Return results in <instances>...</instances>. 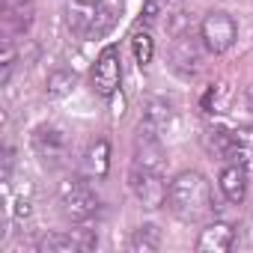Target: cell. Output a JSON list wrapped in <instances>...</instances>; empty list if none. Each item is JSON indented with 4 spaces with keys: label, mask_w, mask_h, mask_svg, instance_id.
Listing matches in <instances>:
<instances>
[{
    "label": "cell",
    "mask_w": 253,
    "mask_h": 253,
    "mask_svg": "<svg viewBox=\"0 0 253 253\" xmlns=\"http://www.w3.org/2000/svg\"><path fill=\"white\" fill-rule=\"evenodd\" d=\"M167 209L185 220V223H200L214 214V194L211 182L200 170H182L170 179L167 188Z\"/></svg>",
    "instance_id": "obj_1"
},
{
    "label": "cell",
    "mask_w": 253,
    "mask_h": 253,
    "mask_svg": "<svg viewBox=\"0 0 253 253\" xmlns=\"http://www.w3.org/2000/svg\"><path fill=\"white\" fill-rule=\"evenodd\" d=\"M66 27L81 42L101 39L113 27V9L107 6V0H69L66 3Z\"/></svg>",
    "instance_id": "obj_2"
},
{
    "label": "cell",
    "mask_w": 253,
    "mask_h": 253,
    "mask_svg": "<svg viewBox=\"0 0 253 253\" xmlns=\"http://www.w3.org/2000/svg\"><path fill=\"white\" fill-rule=\"evenodd\" d=\"M57 200H60L63 217L72 220V223H89L98 214V209H101V197L86 182V176H69V179H63L60 188H57Z\"/></svg>",
    "instance_id": "obj_3"
},
{
    "label": "cell",
    "mask_w": 253,
    "mask_h": 253,
    "mask_svg": "<svg viewBox=\"0 0 253 253\" xmlns=\"http://www.w3.org/2000/svg\"><path fill=\"white\" fill-rule=\"evenodd\" d=\"M197 33H200L206 51L214 54V57H220V54L232 51V45L238 42V21L226 9H211V12L203 15Z\"/></svg>",
    "instance_id": "obj_4"
},
{
    "label": "cell",
    "mask_w": 253,
    "mask_h": 253,
    "mask_svg": "<svg viewBox=\"0 0 253 253\" xmlns=\"http://www.w3.org/2000/svg\"><path fill=\"white\" fill-rule=\"evenodd\" d=\"M128 188H131L134 200L143 209H149V211H158V209L167 206V188H170V182H164L161 170H149V167L131 164V170H128Z\"/></svg>",
    "instance_id": "obj_5"
},
{
    "label": "cell",
    "mask_w": 253,
    "mask_h": 253,
    "mask_svg": "<svg viewBox=\"0 0 253 253\" xmlns=\"http://www.w3.org/2000/svg\"><path fill=\"white\" fill-rule=\"evenodd\" d=\"M89 84H92V92L101 95V98H113L122 86V57H119V48L116 45H104L89 69Z\"/></svg>",
    "instance_id": "obj_6"
},
{
    "label": "cell",
    "mask_w": 253,
    "mask_h": 253,
    "mask_svg": "<svg viewBox=\"0 0 253 253\" xmlns=\"http://www.w3.org/2000/svg\"><path fill=\"white\" fill-rule=\"evenodd\" d=\"M30 140H33L36 155H39L45 164H51V167H60V164L66 161V155H69V137H66V131L57 128V125H51V122L36 125Z\"/></svg>",
    "instance_id": "obj_7"
},
{
    "label": "cell",
    "mask_w": 253,
    "mask_h": 253,
    "mask_svg": "<svg viewBox=\"0 0 253 253\" xmlns=\"http://www.w3.org/2000/svg\"><path fill=\"white\" fill-rule=\"evenodd\" d=\"M232 244H235V226L229 220L214 217L200 229V235L194 241V250L197 253H226Z\"/></svg>",
    "instance_id": "obj_8"
},
{
    "label": "cell",
    "mask_w": 253,
    "mask_h": 253,
    "mask_svg": "<svg viewBox=\"0 0 253 253\" xmlns=\"http://www.w3.org/2000/svg\"><path fill=\"white\" fill-rule=\"evenodd\" d=\"M217 188H220V194H223V200H226V203L241 206V203L247 200L250 170H247V167H241L238 161L223 164V167H220V173H217Z\"/></svg>",
    "instance_id": "obj_9"
},
{
    "label": "cell",
    "mask_w": 253,
    "mask_h": 253,
    "mask_svg": "<svg viewBox=\"0 0 253 253\" xmlns=\"http://www.w3.org/2000/svg\"><path fill=\"white\" fill-rule=\"evenodd\" d=\"M200 48H206L203 39H200V33H197V39H194V36H179V39H176L173 54H170V63H173V69H176L182 78H191V75L200 72V66H203Z\"/></svg>",
    "instance_id": "obj_10"
},
{
    "label": "cell",
    "mask_w": 253,
    "mask_h": 253,
    "mask_svg": "<svg viewBox=\"0 0 253 253\" xmlns=\"http://www.w3.org/2000/svg\"><path fill=\"white\" fill-rule=\"evenodd\" d=\"M36 6L33 0H3V33L12 42V36H24L33 24Z\"/></svg>",
    "instance_id": "obj_11"
},
{
    "label": "cell",
    "mask_w": 253,
    "mask_h": 253,
    "mask_svg": "<svg viewBox=\"0 0 253 253\" xmlns=\"http://www.w3.org/2000/svg\"><path fill=\"white\" fill-rule=\"evenodd\" d=\"M84 173L89 179H104L110 173V143L107 137H98L84 152Z\"/></svg>",
    "instance_id": "obj_12"
},
{
    "label": "cell",
    "mask_w": 253,
    "mask_h": 253,
    "mask_svg": "<svg viewBox=\"0 0 253 253\" xmlns=\"http://www.w3.org/2000/svg\"><path fill=\"white\" fill-rule=\"evenodd\" d=\"M173 119V107L170 101L164 98H152L146 107H143V116H140V128L143 131H152V134H164L167 125Z\"/></svg>",
    "instance_id": "obj_13"
},
{
    "label": "cell",
    "mask_w": 253,
    "mask_h": 253,
    "mask_svg": "<svg viewBox=\"0 0 253 253\" xmlns=\"http://www.w3.org/2000/svg\"><path fill=\"white\" fill-rule=\"evenodd\" d=\"M229 158L253 173V125H238V128H232Z\"/></svg>",
    "instance_id": "obj_14"
},
{
    "label": "cell",
    "mask_w": 253,
    "mask_h": 253,
    "mask_svg": "<svg viewBox=\"0 0 253 253\" xmlns=\"http://www.w3.org/2000/svg\"><path fill=\"white\" fill-rule=\"evenodd\" d=\"M128 250L131 253H155V250H161V229H158V223H140L128 235Z\"/></svg>",
    "instance_id": "obj_15"
},
{
    "label": "cell",
    "mask_w": 253,
    "mask_h": 253,
    "mask_svg": "<svg viewBox=\"0 0 253 253\" xmlns=\"http://www.w3.org/2000/svg\"><path fill=\"white\" fill-rule=\"evenodd\" d=\"M81 250V241L72 232H45L36 241V253H75Z\"/></svg>",
    "instance_id": "obj_16"
},
{
    "label": "cell",
    "mask_w": 253,
    "mask_h": 253,
    "mask_svg": "<svg viewBox=\"0 0 253 253\" xmlns=\"http://www.w3.org/2000/svg\"><path fill=\"white\" fill-rule=\"evenodd\" d=\"M78 86V75L72 69H54L45 81V95L48 98H66Z\"/></svg>",
    "instance_id": "obj_17"
},
{
    "label": "cell",
    "mask_w": 253,
    "mask_h": 253,
    "mask_svg": "<svg viewBox=\"0 0 253 253\" xmlns=\"http://www.w3.org/2000/svg\"><path fill=\"white\" fill-rule=\"evenodd\" d=\"M131 54H134V63L140 69H146L155 57V39L149 30H134L131 33Z\"/></svg>",
    "instance_id": "obj_18"
},
{
    "label": "cell",
    "mask_w": 253,
    "mask_h": 253,
    "mask_svg": "<svg viewBox=\"0 0 253 253\" xmlns=\"http://www.w3.org/2000/svg\"><path fill=\"white\" fill-rule=\"evenodd\" d=\"M206 149L220 155V158H229V143H232V128H223V125H211L206 131Z\"/></svg>",
    "instance_id": "obj_19"
},
{
    "label": "cell",
    "mask_w": 253,
    "mask_h": 253,
    "mask_svg": "<svg viewBox=\"0 0 253 253\" xmlns=\"http://www.w3.org/2000/svg\"><path fill=\"white\" fill-rule=\"evenodd\" d=\"M167 9V0H143V9H140V24L143 27H152Z\"/></svg>",
    "instance_id": "obj_20"
},
{
    "label": "cell",
    "mask_w": 253,
    "mask_h": 253,
    "mask_svg": "<svg viewBox=\"0 0 253 253\" xmlns=\"http://www.w3.org/2000/svg\"><path fill=\"white\" fill-rule=\"evenodd\" d=\"M12 164H15V152H12V146H6V152H3V182H9Z\"/></svg>",
    "instance_id": "obj_21"
},
{
    "label": "cell",
    "mask_w": 253,
    "mask_h": 253,
    "mask_svg": "<svg viewBox=\"0 0 253 253\" xmlns=\"http://www.w3.org/2000/svg\"><path fill=\"white\" fill-rule=\"evenodd\" d=\"M15 217H30V200L21 197V200L15 203Z\"/></svg>",
    "instance_id": "obj_22"
},
{
    "label": "cell",
    "mask_w": 253,
    "mask_h": 253,
    "mask_svg": "<svg viewBox=\"0 0 253 253\" xmlns=\"http://www.w3.org/2000/svg\"><path fill=\"white\" fill-rule=\"evenodd\" d=\"M247 107L253 110V86H250V92H247Z\"/></svg>",
    "instance_id": "obj_23"
}]
</instances>
